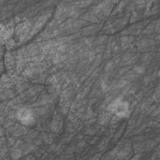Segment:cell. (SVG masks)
Returning a JSON list of instances; mask_svg holds the SVG:
<instances>
[{"label":"cell","mask_w":160,"mask_h":160,"mask_svg":"<svg viewBox=\"0 0 160 160\" xmlns=\"http://www.w3.org/2000/svg\"><path fill=\"white\" fill-rule=\"evenodd\" d=\"M16 118L21 124L26 126H31L36 122L35 116L32 111L26 108H22L18 110Z\"/></svg>","instance_id":"obj_2"},{"label":"cell","mask_w":160,"mask_h":160,"mask_svg":"<svg viewBox=\"0 0 160 160\" xmlns=\"http://www.w3.org/2000/svg\"><path fill=\"white\" fill-rule=\"evenodd\" d=\"M109 111L116 118H126L130 113V106L126 101L121 98L114 99L109 106Z\"/></svg>","instance_id":"obj_1"}]
</instances>
